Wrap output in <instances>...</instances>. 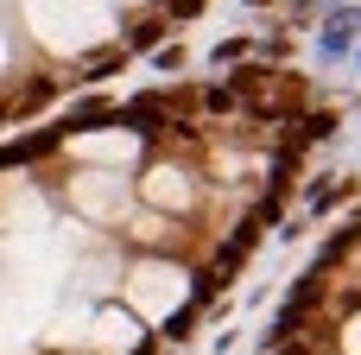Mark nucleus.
<instances>
[{
	"label": "nucleus",
	"mask_w": 361,
	"mask_h": 355,
	"mask_svg": "<svg viewBox=\"0 0 361 355\" xmlns=\"http://www.w3.org/2000/svg\"><path fill=\"white\" fill-rule=\"evenodd\" d=\"M32 25L44 32V44L76 51V44H89V38L108 32V13L95 0H32Z\"/></svg>",
	"instance_id": "obj_1"
},
{
	"label": "nucleus",
	"mask_w": 361,
	"mask_h": 355,
	"mask_svg": "<svg viewBox=\"0 0 361 355\" xmlns=\"http://www.w3.org/2000/svg\"><path fill=\"white\" fill-rule=\"evenodd\" d=\"M146 203H159V210H184V203H190V184H184V172L159 165V172L146 178Z\"/></svg>",
	"instance_id": "obj_6"
},
{
	"label": "nucleus",
	"mask_w": 361,
	"mask_h": 355,
	"mask_svg": "<svg viewBox=\"0 0 361 355\" xmlns=\"http://www.w3.org/2000/svg\"><path fill=\"white\" fill-rule=\"evenodd\" d=\"M133 146H140V140H133V133H114V127H102V133H82V140H76V152H82V159H102V165H127V159H133Z\"/></svg>",
	"instance_id": "obj_5"
},
{
	"label": "nucleus",
	"mask_w": 361,
	"mask_h": 355,
	"mask_svg": "<svg viewBox=\"0 0 361 355\" xmlns=\"http://www.w3.org/2000/svg\"><path fill=\"white\" fill-rule=\"evenodd\" d=\"M133 343H140V324L127 311H102L95 318V349L102 355H133Z\"/></svg>",
	"instance_id": "obj_4"
},
{
	"label": "nucleus",
	"mask_w": 361,
	"mask_h": 355,
	"mask_svg": "<svg viewBox=\"0 0 361 355\" xmlns=\"http://www.w3.org/2000/svg\"><path fill=\"white\" fill-rule=\"evenodd\" d=\"M0 57H6V44H0Z\"/></svg>",
	"instance_id": "obj_8"
},
{
	"label": "nucleus",
	"mask_w": 361,
	"mask_h": 355,
	"mask_svg": "<svg viewBox=\"0 0 361 355\" xmlns=\"http://www.w3.org/2000/svg\"><path fill=\"white\" fill-rule=\"evenodd\" d=\"M349 355H361V318L349 324Z\"/></svg>",
	"instance_id": "obj_7"
},
{
	"label": "nucleus",
	"mask_w": 361,
	"mask_h": 355,
	"mask_svg": "<svg viewBox=\"0 0 361 355\" xmlns=\"http://www.w3.org/2000/svg\"><path fill=\"white\" fill-rule=\"evenodd\" d=\"M127 286H133V305H140L146 318H171V311L184 305V273H178V267H140Z\"/></svg>",
	"instance_id": "obj_2"
},
{
	"label": "nucleus",
	"mask_w": 361,
	"mask_h": 355,
	"mask_svg": "<svg viewBox=\"0 0 361 355\" xmlns=\"http://www.w3.org/2000/svg\"><path fill=\"white\" fill-rule=\"evenodd\" d=\"M70 191H76V210H82V216H121V210H127V191H121L108 172H89V178H76Z\"/></svg>",
	"instance_id": "obj_3"
}]
</instances>
